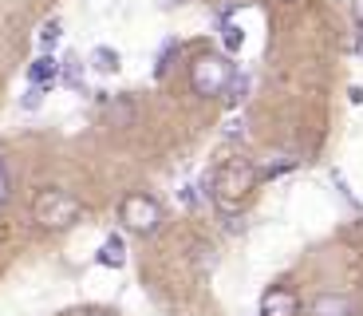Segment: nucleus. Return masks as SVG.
I'll list each match as a JSON object with an SVG mask.
<instances>
[{
  "instance_id": "obj_1",
  "label": "nucleus",
  "mask_w": 363,
  "mask_h": 316,
  "mask_svg": "<svg viewBox=\"0 0 363 316\" xmlns=\"http://www.w3.org/2000/svg\"><path fill=\"white\" fill-rule=\"evenodd\" d=\"M253 186H257V166L245 163V158L221 163L218 170H213V178H209V194H213V202H218L221 214L241 206V202L253 194Z\"/></svg>"
},
{
  "instance_id": "obj_2",
  "label": "nucleus",
  "mask_w": 363,
  "mask_h": 316,
  "mask_svg": "<svg viewBox=\"0 0 363 316\" xmlns=\"http://www.w3.org/2000/svg\"><path fill=\"white\" fill-rule=\"evenodd\" d=\"M32 214H36V222L44 229H67V226L79 222L83 206H79L75 194H67V190H60V186H48V190H40V194H36Z\"/></svg>"
},
{
  "instance_id": "obj_3",
  "label": "nucleus",
  "mask_w": 363,
  "mask_h": 316,
  "mask_svg": "<svg viewBox=\"0 0 363 316\" xmlns=\"http://www.w3.org/2000/svg\"><path fill=\"white\" fill-rule=\"evenodd\" d=\"M233 72H237V67L229 63V55L201 52L198 60L190 63V87H194V95H201V99H213V95H221Z\"/></svg>"
},
{
  "instance_id": "obj_4",
  "label": "nucleus",
  "mask_w": 363,
  "mask_h": 316,
  "mask_svg": "<svg viewBox=\"0 0 363 316\" xmlns=\"http://www.w3.org/2000/svg\"><path fill=\"white\" fill-rule=\"evenodd\" d=\"M118 222L138 237L155 234L162 226V202L155 194H127V198L118 202Z\"/></svg>"
},
{
  "instance_id": "obj_5",
  "label": "nucleus",
  "mask_w": 363,
  "mask_h": 316,
  "mask_svg": "<svg viewBox=\"0 0 363 316\" xmlns=\"http://www.w3.org/2000/svg\"><path fill=\"white\" fill-rule=\"evenodd\" d=\"M261 316H300V297L289 285H272L261 293Z\"/></svg>"
},
{
  "instance_id": "obj_6",
  "label": "nucleus",
  "mask_w": 363,
  "mask_h": 316,
  "mask_svg": "<svg viewBox=\"0 0 363 316\" xmlns=\"http://www.w3.org/2000/svg\"><path fill=\"white\" fill-rule=\"evenodd\" d=\"M312 316H352V300L344 293H320L312 300Z\"/></svg>"
},
{
  "instance_id": "obj_7",
  "label": "nucleus",
  "mask_w": 363,
  "mask_h": 316,
  "mask_svg": "<svg viewBox=\"0 0 363 316\" xmlns=\"http://www.w3.org/2000/svg\"><path fill=\"white\" fill-rule=\"evenodd\" d=\"M52 80H55L52 55H36V60L28 63V83H32V87H52Z\"/></svg>"
},
{
  "instance_id": "obj_8",
  "label": "nucleus",
  "mask_w": 363,
  "mask_h": 316,
  "mask_svg": "<svg viewBox=\"0 0 363 316\" xmlns=\"http://www.w3.org/2000/svg\"><path fill=\"white\" fill-rule=\"evenodd\" d=\"M218 28H221V44H225V52L233 55V52H241V44H245V32L233 24V9L229 12H221V20H218Z\"/></svg>"
},
{
  "instance_id": "obj_9",
  "label": "nucleus",
  "mask_w": 363,
  "mask_h": 316,
  "mask_svg": "<svg viewBox=\"0 0 363 316\" xmlns=\"http://www.w3.org/2000/svg\"><path fill=\"white\" fill-rule=\"evenodd\" d=\"M95 261L107 265V269H123V265H127V257H123V237L111 234V237H107V245H103V249L95 253Z\"/></svg>"
},
{
  "instance_id": "obj_10",
  "label": "nucleus",
  "mask_w": 363,
  "mask_h": 316,
  "mask_svg": "<svg viewBox=\"0 0 363 316\" xmlns=\"http://www.w3.org/2000/svg\"><path fill=\"white\" fill-rule=\"evenodd\" d=\"M221 95H225L229 107H241V103H245V95H249V75H245V72H233Z\"/></svg>"
},
{
  "instance_id": "obj_11",
  "label": "nucleus",
  "mask_w": 363,
  "mask_h": 316,
  "mask_svg": "<svg viewBox=\"0 0 363 316\" xmlns=\"http://www.w3.org/2000/svg\"><path fill=\"white\" fill-rule=\"evenodd\" d=\"M91 67L103 72V75H115L118 72V52H115V48H107V44H99L95 52H91Z\"/></svg>"
},
{
  "instance_id": "obj_12",
  "label": "nucleus",
  "mask_w": 363,
  "mask_h": 316,
  "mask_svg": "<svg viewBox=\"0 0 363 316\" xmlns=\"http://www.w3.org/2000/svg\"><path fill=\"white\" fill-rule=\"evenodd\" d=\"M60 80H64L72 91H83V63H79V55H72V52H67L64 67H60Z\"/></svg>"
},
{
  "instance_id": "obj_13",
  "label": "nucleus",
  "mask_w": 363,
  "mask_h": 316,
  "mask_svg": "<svg viewBox=\"0 0 363 316\" xmlns=\"http://www.w3.org/2000/svg\"><path fill=\"white\" fill-rule=\"evenodd\" d=\"M178 52H182L178 40H166V48L158 52V63H155V75H158V80H162V75H170V67H174V60H178Z\"/></svg>"
},
{
  "instance_id": "obj_14",
  "label": "nucleus",
  "mask_w": 363,
  "mask_h": 316,
  "mask_svg": "<svg viewBox=\"0 0 363 316\" xmlns=\"http://www.w3.org/2000/svg\"><path fill=\"white\" fill-rule=\"evenodd\" d=\"M130 119H135V103H130V99H115V103H111V115H107L111 126H123V123H130Z\"/></svg>"
},
{
  "instance_id": "obj_15",
  "label": "nucleus",
  "mask_w": 363,
  "mask_h": 316,
  "mask_svg": "<svg viewBox=\"0 0 363 316\" xmlns=\"http://www.w3.org/2000/svg\"><path fill=\"white\" fill-rule=\"evenodd\" d=\"M44 95H48V87H28L24 99H20V107H24V111H40V107H44Z\"/></svg>"
},
{
  "instance_id": "obj_16",
  "label": "nucleus",
  "mask_w": 363,
  "mask_h": 316,
  "mask_svg": "<svg viewBox=\"0 0 363 316\" xmlns=\"http://www.w3.org/2000/svg\"><path fill=\"white\" fill-rule=\"evenodd\" d=\"M60 32H64V24H60V20H48V24L40 28V44H44V48H52L55 40H60Z\"/></svg>"
},
{
  "instance_id": "obj_17",
  "label": "nucleus",
  "mask_w": 363,
  "mask_h": 316,
  "mask_svg": "<svg viewBox=\"0 0 363 316\" xmlns=\"http://www.w3.org/2000/svg\"><path fill=\"white\" fill-rule=\"evenodd\" d=\"M9 194H12V174H9V163L0 158V206L9 202Z\"/></svg>"
},
{
  "instance_id": "obj_18",
  "label": "nucleus",
  "mask_w": 363,
  "mask_h": 316,
  "mask_svg": "<svg viewBox=\"0 0 363 316\" xmlns=\"http://www.w3.org/2000/svg\"><path fill=\"white\" fill-rule=\"evenodd\" d=\"M182 202H186V206H194V209H198V202H201L198 186H186V190H182Z\"/></svg>"
},
{
  "instance_id": "obj_19",
  "label": "nucleus",
  "mask_w": 363,
  "mask_h": 316,
  "mask_svg": "<svg viewBox=\"0 0 363 316\" xmlns=\"http://www.w3.org/2000/svg\"><path fill=\"white\" fill-rule=\"evenodd\" d=\"M352 16L363 24V0H352Z\"/></svg>"
},
{
  "instance_id": "obj_20",
  "label": "nucleus",
  "mask_w": 363,
  "mask_h": 316,
  "mask_svg": "<svg viewBox=\"0 0 363 316\" xmlns=\"http://www.w3.org/2000/svg\"><path fill=\"white\" fill-rule=\"evenodd\" d=\"M347 95H352V103H363V87H352Z\"/></svg>"
},
{
  "instance_id": "obj_21",
  "label": "nucleus",
  "mask_w": 363,
  "mask_h": 316,
  "mask_svg": "<svg viewBox=\"0 0 363 316\" xmlns=\"http://www.w3.org/2000/svg\"><path fill=\"white\" fill-rule=\"evenodd\" d=\"M87 316H107V312H87Z\"/></svg>"
}]
</instances>
